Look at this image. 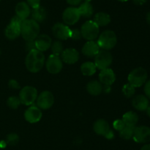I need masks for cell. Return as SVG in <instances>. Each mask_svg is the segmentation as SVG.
Instances as JSON below:
<instances>
[{"label": "cell", "mask_w": 150, "mask_h": 150, "mask_svg": "<svg viewBox=\"0 0 150 150\" xmlns=\"http://www.w3.org/2000/svg\"><path fill=\"white\" fill-rule=\"evenodd\" d=\"M96 66L92 62H85L81 66V71L85 76H92L96 72Z\"/></svg>", "instance_id": "obj_27"}, {"label": "cell", "mask_w": 150, "mask_h": 150, "mask_svg": "<svg viewBox=\"0 0 150 150\" xmlns=\"http://www.w3.org/2000/svg\"><path fill=\"white\" fill-rule=\"evenodd\" d=\"M0 55H1V50H0Z\"/></svg>", "instance_id": "obj_48"}, {"label": "cell", "mask_w": 150, "mask_h": 150, "mask_svg": "<svg viewBox=\"0 0 150 150\" xmlns=\"http://www.w3.org/2000/svg\"><path fill=\"white\" fill-rule=\"evenodd\" d=\"M8 85L10 88H13V89H19L21 88L18 82L15 79H10L8 82Z\"/></svg>", "instance_id": "obj_37"}, {"label": "cell", "mask_w": 150, "mask_h": 150, "mask_svg": "<svg viewBox=\"0 0 150 150\" xmlns=\"http://www.w3.org/2000/svg\"><path fill=\"white\" fill-rule=\"evenodd\" d=\"M144 93L146 94V96L150 99V79L145 82Z\"/></svg>", "instance_id": "obj_38"}, {"label": "cell", "mask_w": 150, "mask_h": 150, "mask_svg": "<svg viewBox=\"0 0 150 150\" xmlns=\"http://www.w3.org/2000/svg\"><path fill=\"white\" fill-rule=\"evenodd\" d=\"M51 48L53 54H55V55L57 56L61 55L63 50H64L63 44L59 41H56L55 42L53 43L51 46Z\"/></svg>", "instance_id": "obj_29"}, {"label": "cell", "mask_w": 150, "mask_h": 150, "mask_svg": "<svg viewBox=\"0 0 150 150\" xmlns=\"http://www.w3.org/2000/svg\"><path fill=\"white\" fill-rule=\"evenodd\" d=\"M16 16H18L23 20H26L31 14L30 7L29 4L24 1H21L18 3L16 7Z\"/></svg>", "instance_id": "obj_20"}, {"label": "cell", "mask_w": 150, "mask_h": 150, "mask_svg": "<svg viewBox=\"0 0 150 150\" xmlns=\"http://www.w3.org/2000/svg\"><path fill=\"white\" fill-rule=\"evenodd\" d=\"M100 49L98 43L94 41H88L82 48V53L86 57H93L99 52Z\"/></svg>", "instance_id": "obj_17"}, {"label": "cell", "mask_w": 150, "mask_h": 150, "mask_svg": "<svg viewBox=\"0 0 150 150\" xmlns=\"http://www.w3.org/2000/svg\"><path fill=\"white\" fill-rule=\"evenodd\" d=\"M122 93L125 96L127 97V98H130L135 94V87L130 85V83L125 84L122 88Z\"/></svg>", "instance_id": "obj_30"}, {"label": "cell", "mask_w": 150, "mask_h": 150, "mask_svg": "<svg viewBox=\"0 0 150 150\" xmlns=\"http://www.w3.org/2000/svg\"><path fill=\"white\" fill-rule=\"evenodd\" d=\"M112 61V55L108 50H100L95 57V64L97 69L100 70L108 69L111 65Z\"/></svg>", "instance_id": "obj_7"}, {"label": "cell", "mask_w": 150, "mask_h": 150, "mask_svg": "<svg viewBox=\"0 0 150 150\" xmlns=\"http://www.w3.org/2000/svg\"><path fill=\"white\" fill-rule=\"evenodd\" d=\"M82 37L81 30L79 29H73L70 31V38L74 41H79Z\"/></svg>", "instance_id": "obj_33"}, {"label": "cell", "mask_w": 150, "mask_h": 150, "mask_svg": "<svg viewBox=\"0 0 150 150\" xmlns=\"http://www.w3.org/2000/svg\"><path fill=\"white\" fill-rule=\"evenodd\" d=\"M42 116L41 109L38 106L32 105L26 109L24 113V118L29 123H37L41 119Z\"/></svg>", "instance_id": "obj_13"}, {"label": "cell", "mask_w": 150, "mask_h": 150, "mask_svg": "<svg viewBox=\"0 0 150 150\" xmlns=\"http://www.w3.org/2000/svg\"><path fill=\"white\" fill-rule=\"evenodd\" d=\"M147 76V71L144 68H136L129 74L128 82L135 88H139L146 82Z\"/></svg>", "instance_id": "obj_4"}, {"label": "cell", "mask_w": 150, "mask_h": 150, "mask_svg": "<svg viewBox=\"0 0 150 150\" xmlns=\"http://www.w3.org/2000/svg\"><path fill=\"white\" fill-rule=\"evenodd\" d=\"M71 29L68 26L62 23H57L53 26L52 32L59 40H67L70 37Z\"/></svg>", "instance_id": "obj_12"}, {"label": "cell", "mask_w": 150, "mask_h": 150, "mask_svg": "<svg viewBox=\"0 0 150 150\" xmlns=\"http://www.w3.org/2000/svg\"><path fill=\"white\" fill-rule=\"evenodd\" d=\"M86 90L91 95L98 96L102 93L103 87L99 81L92 80L88 82L87 85H86Z\"/></svg>", "instance_id": "obj_22"}, {"label": "cell", "mask_w": 150, "mask_h": 150, "mask_svg": "<svg viewBox=\"0 0 150 150\" xmlns=\"http://www.w3.org/2000/svg\"><path fill=\"white\" fill-rule=\"evenodd\" d=\"M133 1L136 5H143L146 2V0H133Z\"/></svg>", "instance_id": "obj_41"}, {"label": "cell", "mask_w": 150, "mask_h": 150, "mask_svg": "<svg viewBox=\"0 0 150 150\" xmlns=\"http://www.w3.org/2000/svg\"><path fill=\"white\" fill-rule=\"evenodd\" d=\"M38 91L32 86H25L21 90L19 99L21 103L25 105H31L38 98Z\"/></svg>", "instance_id": "obj_6"}, {"label": "cell", "mask_w": 150, "mask_h": 150, "mask_svg": "<svg viewBox=\"0 0 150 150\" xmlns=\"http://www.w3.org/2000/svg\"><path fill=\"white\" fill-rule=\"evenodd\" d=\"M84 1H86V2H90L91 0H83Z\"/></svg>", "instance_id": "obj_47"}, {"label": "cell", "mask_w": 150, "mask_h": 150, "mask_svg": "<svg viewBox=\"0 0 150 150\" xmlns=\"http://www.w3.org/2000/svg\"><path fill=\"white\" fill-rule=\"evenodd\" d=\"M133 138L137 143L150 142V127L146 126H139L136 127Z\"/></svg>", "instance_id": "obj_11"}, {"label": "cell", "mask_w": 150, "mask_h": 150, "mask_svg": "<svg viewBox=\"0 0 150 150\" xmlns=\"http://www.w3.org/2000/svg\"><path fill=\"white\" fill-rule=\"evenodd\" d=\"M81 18L78 7H70L66 8L62 13L63 21L66 25H73L77 23Z\"/></svg>", "instance_id": "obj_10"}, {"label": "cell", "mask_w": 150, "mask_h": 150, "mask_svg": "<svg viewBox=\"0 0 150 150\" xmlns=\"http://www.w3.org/2000/svg\"><path fill=\"white\" fill-rule=\"evenodd\" d=\"M122 120L123 121L125 126H136L139 121V116L135 112L129 111L123 115Z\"/></svg>", "instance_id": "obj_23"}, {"label": "cell", "mask_w": 150, "mask_h": 150, "mask_svg": "<svg viewBox=\"0 0 150 150\" xmlns=\"http://www.w3.org/2000/svg\"><path fill=\"white\" fill-rule=\"evenodd\" d=\"M117 1H122V2H125V1H128V0H117Z\"/></svg>", "instance_id": "obj_46"}, {"label": "cell", "mask_w": 150, "mask_h": 150, "mask_svg": "<svg viewBox=\"0 0 150 150\" xmlns=\"http://www.w3.org/2000/svg\"><path fill=\"white\" fill-rule=\"evenodd\" d=\"M5 36L10 40H15L21 35V24L10 21L4 31Z\"/></svg>", "instance_id": "obj_18"}, {"label": "cell", "mask_w": 150, "mask_h": 150, "mask_svg": "<svg viewBox=\"0 0 150 150\" xmlns=\"http://www.w3.org/2000/svg\"><path fill=\"white\" fill-rule=\"evenodd\" d=\"M27 4L32 9L36 8L40 6V0H27Z\"/></svg>", "instance_id": "obj_36"}, {"label": "cell", "mask_w": 150, "mask_h": 150, "mask_svg": "<svg viewBox=\"0 0 150 150\" xmlns=\"http://www.w3.org/2000/svg\"><path fill=\"white\" fill-rule=\"evenodd\" d=\"M37 106L42 110H48L51 108L54 103V97L51 92L48 91H42L38 96L36 99Z\"/></svg>", "instance_id": "obj_8"}, {"label": "cell", "mask_w": 150, "mask_h": 150, "mask_svg": "<svg viewBox=\"0 0 150 150\" xmlns=\"http://www.w3.org/2000/svg\"><path fill=\"white\" fill-rule=\"evenodd\" d=\"M61 59L63 62L67 64H74L79 59V53L76 49L68 48L63 50L61 55Z\"/></svg>", "instance_id": "obj_15"}, {"label": "cell", "mask_w": 150, "mask_h": 150, "mask_svg": "<svg viewBox=\"0 0 150 150\" xmlns=\"http://www.w3.org/2000/svg\"><path fill=\"white\" fill-rule=\"evenodd\" d=\"M132 104L135 109L140 111H144L146 110L147 107H149V100L146 96L139 95L136 96L132 100Z\"/></svg>", "instance_id": "obj_19"}, {"label": "cell", "mask_w": 150, "mask_h": 150, "mask_svg": "<svg viewBox=\"0 0 150 150\" xmlns=\"http://www.w3.org/2000/svg\"><path fill=\"white\" fill-rule=\"evenodd\" d=\"M26 49L29 51H32L33 49H36V46H35V40H32V41H26Z\"/></svg>", "instance_id": "obj_35"}, {"label": "cell", "mask_w": 150, "mask_h": 150, "mask_svg": "<svg viewBox=\"0 0 150 150\" xmlns=\"http://www.w3.org/2000/svg\"><path fill=\"white\" fill-rule=\"evenodd\" d=\"M146 113H147V115L150 117V105H149V107L146 109Z\"/></svg>", "instance_id": "obj_45"}, {"label": "cell", "mask_w": 150, "mask_h": 150, "mask_svg": "<svg viewBox=\"0 0 150 150\" xmlns=\"http://www.w3.org/2000/svg\"><path fill=\"white\" fill-rule=\"evenodd\" d=\"M66 1H67V2L69 4H70V5L77 6L79 5V4H80L81 2L83 0H66Z\"/></svg>", "instance_id": "obj_39"}, {"label": "cell", "mask_w": 150, "mask_h": 150, "mask_svg": "<svg viewBox=\"0 0 150 150\" xmlns=\"http://www.w3.org/2000/svg\"><path fill=\"white\" fill-rule=\"evenodd\" d=\"M105 138H106L107 139H108V140H111V139H113V138H114V132H113L112 130H111V129H110V130L108 131V132H107L106 134H105Z\"/></svg>", "instance_id": "obj_40"}, {"label": "cell", "mask_w": 150, "mask_h": 150, "mask_svg": "<svg viewBox=\"0 0 150 150\" xmlns=\"http://www.w3.org/2000/svg\"><path fill=\"white\" fill-rule=\"evenodd\" d=\"M99 32V26L94 21H87L83 24L81 28L82 37L87 41H94L96 39Z\"/></svg>", "instance_id": "obj_5"}, {"label": "cell", "mask_w": 150, "mask_h": 150, "mask_svg": "<svg viewBox=\"0 0 150 150\" xmlns=\"http://www.w3.org/2000/svg\"><path fill=\"white\" fill-rule=\"evenodd\" d=\"M78 10H79L81 16H83L84 18H90L94 12L93 7L90 4V2H86V1L81 3L78 7Z\"/></svg>", "instance_id": "obj_26"}, {"label": "cell", "mask_w": 150, "mask_h": 150, "mask_svg": "<svg viewBox=\"0 0 150 150\" xmlns=\"http://www.w3.org/2000/svg\"><path fill=\"white\" fill-rule=\"evenodd\" d=\"M31 14H32V19H33L38 23H41L46 18V11L41 6L32 9V10L31 11Z\"/></svg>", "instance_id": "obj_24"}, {"label": "cell", "mask_w": 150, "mask_h": 150, "mask_svg": "<svg viewBox=\"0 0 150 150\" xmlns=\"http://www.w3.org/2000/svg\"><path fill=\"white\" fill-rule=\"evenodd\" d=\"M40 25L39 23L33 19H26L23 20L21 25V35L26 41L35 40L39 35Z\"/></svg>", "instance_id": "obj_2"}, {"label": "cell", "mask_w": 150, "mask_h": 150, "mask_svg": "<svg viewBox=\"0 0 150 150\" xmlns=\"http://www.w3.org/2000/svg\"><path fill=\"white\" fill-rule=\"evenodd\" d=\"M5 141L7 142V144H9L10 146H15L18 143L19 136L15 132H12L7 135Z\"/></svg>", "instance_id": "obj_32"}, {"label": "cell", "mask_w": 150, "mask_h": 150, "mask_svg": "<svg viewBox=\"0 0 150 150\" xmlns=\"http://www.w3.org/2000/svg\"><path fill=\"white\" fill-rule=\"evenodd\" d=\"M99 80L104 86H111L116 80V75L114 71L109 68L101 70L99 74Z\"/></svg>", "instance_id": "obj_14"}, {"label": "cell", "mask_w": 150, "mask_h": 150, "mask_svg": "<svg viewBox=\"0 0 150 150\" xmlns=\"http://www.w3.org/2000/svg\"><path fill=\"white\" fill-rule=\"evenodd\" d=\"M113 126H114V129H116L118 131H120L125 126V123L122 119H117V120L114 121Z\"/></svg>", "instance_id": "obj_34"}, {"label": "cell", "mask_w": 150, "mask_h": 150, "mask_svg": "<svg viewBox=\"0 0 150 150\" xmlns=\"http://www.w3.org/2000/svg\"><path fill=\"white\" fill-rule=\"evenodd\" d=\"M93 21L98 26H104L111 22V17L108 13L100 12L95 14Z\"/></svg>", "instance_id": "obj_25"}, {"label": "cell", "mask_w": 150, "mask_h": 150, "mask_svg": "<svg viewBox=\"0 0 150 150\" xmlns=\"http://www.w3.org/2000/svg\"><path fill=\"white\" fill-rule=\"evenodd\" d=\"M117 42V38L115 32L112 30H105L100 35L98 40V44L103 50H110L114 48Z\"/></svg>", "instance_id": "obj_3"}, {"label": "cell", "mask_w": 150, "mask_h": 150, "mask_svg": "<svg viewBox=\"0 0 150 150\" xmlns=\"http://www.w3.org/2000/svg\"><path fill=\"white\" fill-rule=\"evenodd\" d=\"M0 1H1V0H0Z\"/></svg>", "instance_id": "obj_49"}, {"label": "cell", "mask_w": 150, "mask_h": 150, "mask_svg": "<svg viewBox=\"0 0 150 150\" xmlns=\"http://www.w3.org/2000/svg\"><path fill=\"white\" fill-rule=\"evenodd\" d=\"M45 64V55L42 51L33 49L29 51L25 60V65L29 71L37 73L40 71Z\"/></svg>", "instance_id": "obj_1"}, {"label": "cell", "mask_w": 150, "mask_h": 150, "mask_svg": "<svg viewBox=\"0 0 150 150\" xmlns=\"http://www.w3.org/2000/svg\"><path fill=\"white\" fill-rule=\"evenodd\" d=\"M35 41V46L36 49L39 50L40 51H44L48 50L51 47L52 44V40L48 36V35L42 34V35H39L37 37Z\"/></svg>", "instance_id": "obj_16"}, {"label": "cell", "mask_w": 150, "mask_h": 150, "mask_svg": "<svg viewBox=\"0 0 150 150\" xmlns=\"http://www.w3.org/2000/svg\"><path fill=\"white\" fill-rule=\"evenodd\" d=\"M146 21H147V23L150 24V12L146 14Z\"/></svg>", "instance_id": "obj_44"}, {"label": "cell", "mask_w": 150, "mask_h": 150, "mask_svg": "<svg viewBox=\"0 0 150 150\" xmlns=\"http://www.w3.org/2000/svg\"><path fill=\"white\" fill-rule=\"evenodd\" d=\"M7 104L10 108L12 109H16L19 107V105L21 104V101L19 97L15 96H10L7 99Z\"/></svg>", "instance_id": "obj_31"}, {"label": "cell", "mask_w": 150, "mask_h": 150, "mask_svg": "<svg viewBox=\"0 0 150 150\" xmlns=\"http://www.w3.org/2000/svg\"><path fill=\"white\" fill-rule=\"evenodd\" d=\"M45 66H46L47 71L49 73L55 74L61 71L63 67V63L60 56L52 54L47 59Z\"/></svg>", "instance_id": "obj_9"}, {"label": "cell", "mask_w": 150, "mask_h": 150, "mask_svg": "<svg viewBox=\"0 0 150 150\" xmlns=\"http://www.w3.org/2000/svg\"><path fill=\"white\" fill-rule=\"evenodd\" d=\"M6 146H7V142H6V141H1V142H0V148H5Z\"/></svg>", "instance_id": "obj_43"}, {"label": "cell", "mask_w": 150, "mask_h": 150, "mask_svg": "<svg viewBox=\"0 0 150 150\" xmlns=\"http://www.w3.org/2000/svg\"><path fill=\"white\" fill-rule=\"evenodd\" d=\"M136 126H125L122 130L120 131V135L125 140H130L133 138Z\"/></svg>", "instance_id": "obj_28"}, {"label": "cell", "mask_w": 150, "mask_h": 150, "mask_svg": "<svg viewBox=\"0 0 150 150\" xmlns=\"http://www.w3.org/2000/svg\"><path fill=\"white\" fill-rule=\"evenodd\" d=\"M94 131L98 135L105 136V134L110 130V126L105 119H98L95 122L93 126Z\"/></svg>", "instance_id": "obj_21"}, {"label": "cell", "mask_w": 150, "mask_h": 150, "mask_svg": "<svg viewBox=\"0 0 150 150\" xmlns=\"http://www.w3.org/2000/svg\"><path fill=\"white\" fill-rule=\"evenodd\" d=\"M141 150H150V144H145L142 147Z\"/></svg>", "instance_id": "obj_42"}]
</instances>
